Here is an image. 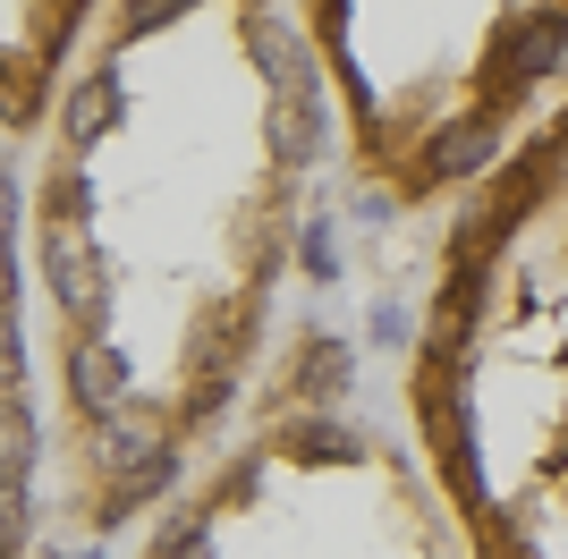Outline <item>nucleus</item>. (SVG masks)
I'll list each match as a JSON object with an SVG mask.
<instances>
[]
</instances>
